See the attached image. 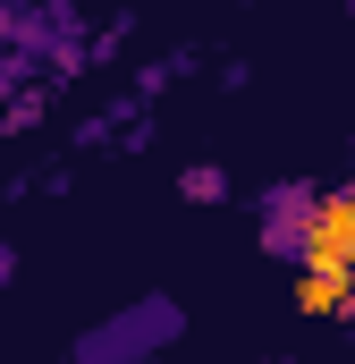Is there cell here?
Here are the masks:
<instances>
[{
    "instance_id": "6da1fadb",
    "label": "cell",
    "mask_w": 355,
    "mask_h": 364,
    "mask_svg": "<svg viewBox=\"0 0 355 364\" xmlns=\"http://www.w3.org/2000/svg\"><path fill=\"white\" fill-rule=\"evenodd\" d=\"M296 305L305 314H339L355 288V186L339 195H322V212H313V246H305V263H296Z\"/></svg>"
},
{
    "instance_id": "7a4b0ae2",
    "label": "cell",
    "mask_w": 355,
    "mask_h": 364,
    "mask_svg": "<svg viewBox=\"0 0 355 364\" xmlns=\"http://www.w3.org/2000/svg\"><path fill=\"white\" fill-rule=\"evenodd\" d=\"M178 331H186V314H178L170 296H136L127 314L93 322L85 339H77V364H153Z\"/></svg>"
},
{
    "instance_id": "3957f363",
    "label": "cell",
    "mask_w": 355,
    "mask_h": 364,
    "mask_svg": "<svg viewBox=\"0 0 355 364\" xmlns=\"http://www.w3.org/2000/svg\"><path fill=\"white\" fill-rule=\"evenodd\" d=\"M313 212H322L313 186H271V203H263V246H271V255H288V263H305V246H313Z\"/></svg>"
},
{
    "instance_id": "277c9868",
    "label": "cell",
    "mask_w": 355,
    "mask_h": 364,
    "mask_svg": "<svg viewBox=\"0 0 355 364\" xmlns=\"http://www.w3.org/2000/svg\"><path fill=\"white\" fill-rule=\"evenodd\" d=\"M186 195H195V203H220V195H229V170H212V161L186 170Z\"/></svg>"
},
{
    "instance_id": "5b68a950",
    "label": "cell",
    "mask_w": 355,
    "mask_h": 364,
    "mask_svg": "<svg viewBox=\"0 0 355 364\" xmlns=\"http://www.w3.org/2000/svg\"><path fill=\"white\" fill-rule=\"evenodd\" d=\"M9 272H17V255H9V246H0V288H9Z\"/></svg>"
},
{
    "instance_id": "8992f818",
    "label": "cell",
    "mask_w": 355,
    "mask_h": 364,
    "mask_svg": "<svg viewBox=\"0 0 355 364\" xmlns=\"http://www.w3.org/2000/svg\"><path fill=\"white\" fill-rule=\"evenodd\" d=\"M339 322H355V288H347V305H339Z\"/></svg>"
}]
</instances>
